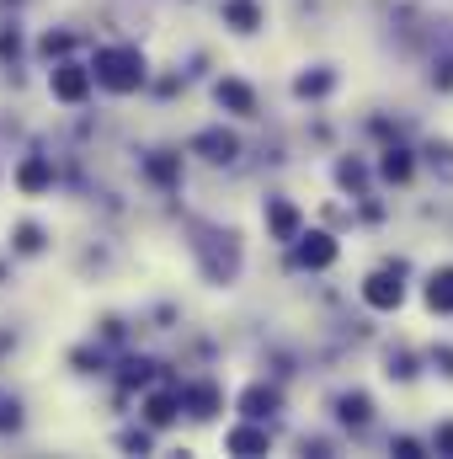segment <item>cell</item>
<instances>
[{
    "label": "cell",
    "mask_w": 453,
    "mask_h": 459,
    "mask_svg": "<svg viewBox=\"0 0 453 459\" xmlns=\"http://www.w3.org/2000/svg\"><path fill=\"white\" fill-rule=\"evenodd\" d=\"M427 305L443 310V316H453V267L432 273V283H427Z\"/></svg>",
    "instance_id": "11"
},
{
    "label": "cell",
    "mask_w": 453,
    "mask_h": 459,
    "mask_svg": "<svg viewBox=\"0 0 453 459\" xmlns=\"http://www.w3.org/2000/svg\"><path fill=\"white\" fill-rule=\"evenodd\" d=\"M16 187H21V193H43V187H54V166H48L43 155L21 160V171H16Z\"/></svg>",
    "instance_id": "7"
},
{
    "label": "cell",
    "mask_w": 453,
    "mask_h": 459,
    "mask_svg": "<svg viewBox=\"0 0 453 459\" xmlns=\"http://www.w3.org/2000/svg\"><path fill=\"white\" fill-rule=\"evenodd\" d=\"M16 251H43V230L38 225H16Z\"/></svg>",
    "instance_id": "19"
},
{
    "label": "cell",
    "mask_w": 453,
    "mask_h": 459,
    "mask_svg": "<svg viewBox=\"0 0 453 459\" xmlns=\"http://www.w3.org/2000/svg\"><path fill=\"white\" fill-rule=\"evenodd\" d=\"M219 108H229V113H240V117H251L256 113V97H251V86L245 81H219Z\"/></svg>",
    "instance_id": "8"
},
{
    "label": "cell",
    "mask_w": 453,
    "mask_h": 459,
    "mask_svg": "<svg viewBox=\"0 0 453 459\" xmlns=\"http://www.w3.org/2000/svg\"><path fill=\"white\" fill-rule=\"evenodd\" d=\"M192 150H198V155H209V160H235V150H240V144H235V134H225V128H203V134L192 139Z\"/></svg>",
    "instance_id": "6"
},
{
    "label": "cell",
    "mask_w": 453,
    "mask_h": 459,
    "mask_svg": "<svg viewBox=\"0 0 453 459\" xmlns=\"http://www.w3.org/2000/svg\"><path fill=\"white\" fill-rule=\"evenodd\" d=\"M363 299H368L373 310H395V305L406 299V283H400V273H373V278L363 283Z\"/></svg>",
    "instance_id": "2"
},
{
    "label": "cell",
    "mask_w": 453,
    "mask_h": 459,
    "mask_svg": "<svg viewBox=\"0 0 453 459\" xmlns=\"http://www.w3.org/2000/svg\"><path fill=\"white\" fill-rule=\"evenodd\" d=\"M368 411H373V406H368V395H346V401H341V422H352V428H363V422H368Z\"/></svg>",
    "instance_id": "15"
},
{
    "label": "cell",
    "mask_w": 453,
    "mask_h": 459,
    "mask_svg": "<svg viewBox=\"0 0 453 459\" xmlns=\"http://www.w3.org/2000/svg\"><path fill=\"white\" fill-rule=\"evenodd\" d=\"M379 171H384V182H411V155L395 144V150H384V166Z\"/></svg>",
    "instance_id": "13"
},
{
    "label": "cell",
    "mask_w": 453,
    "mask_h": 459,
    "mask_svg": "<svg viewBox=\"0 0 453 459\" xmlns=\"http://www.w3.org/2000/svg\"><path fill=\"white\" fill-rule=\"evenodd\" d=\"M438 449H443V455H453V422H443V428H438Z\"/></svg>",
    "instance_id": "24"
},
{
    "label": "cell",
    "mask_w": 453,
    "mask_h": 459,
    "mask_svg": "<svg viewBox=\"0 0 453 459\" xmlns=\"http://www.w3.org/2000/svg\"><path fill=\"white\" fill-rule=\"evenodd\" d=\"M294 240H299V262H304V267H331V262H337V240H331V235L315 230V235H294Z\"/></svg>",
    "instance_id": "4"
},
{
    "label": "cell",
    "mask_w": 453,
    "mask_h": 459,
    "mask_svg": "<svg viewBox=\"0 0 453 459\" xmlns=\"http://www.w3.org/2000/svg\"><path fill=\"white\" fill-rule=\"evenodd\" d=\"M86 91H91V70H81V65H59L54 70V97L59 102H86Z\"/></svg>",
    "instance_id": "3"
},
{
    "label": "cell",
    "mask_w": 453,
    "mask_h": 459,
    "mask_svg": "<svg viewBox=\"0 0 453 459\" xmlns=\"http://www.w3.org/2000/svg\"><path fill=\"white\" fill-rule=\"evenodd\" d=\"M187 401H192V417H214V406H219V395H214L209 385H198V390H192Z\"/></svg>",
    "instance_id": "17"
},
{
    "label": "cell",
    "mask_w": 453,
    "mask_h": 459,
    "mask_svg": "<svg viewBox=\"0 0 453 459\" xmlns=\"http://www.w3.org/2000/svg\"><path fill=\"white\" fill-rule=\"evenodd\" d=\"M294 91H299V97H326V91H331V75H299Z\"/></svg>",
    "instance_id": "18"
},
{
    "label": "cell",
    "mask_w": 453,
    "mask_h": 459,
    "mask_svg": "<svg viewBox=\"0 0 453 459\" xmlns=\"http://www.w3.org/2000/svg\"><path fill=\"white\" fill-rule=\"evenodd\" d=\"M225 16L240 27V32H256V22H261V16H256V0H229Z\"/></svg>",
    "instance_id": "14"
},
{
    "label": "cell",
    "mask_w": 453,
    "mask_h": 459,
    "mask_svg": "<svg viewBox=\"0 0 453 459\" xmlns=\"http://www.w3.org/2000/svg\"><path fill=\"white\" fill-rule=\"evenodd\" d=\"M144 417H150V428H166V422H176V395H171V390L150 395V401H144Z\"/></svg>",
    "instance_id": "12"
},
{
    "label": "cell",
    "mask_w": 453,
    "mask_h": 459,
    "mask_svg": "<svg viewBox=\"0 0 453 459\" xmlns=\"http://www.w3.org/2000/svg\"><path fill=\"white\" fill-rule=\"evenodd\" d=\"M267 225H272L278 240H294L299 235V209L294 204H267Z\"/></svg>",
    "instance_id": "10"
},
{
    "label": "cell",
    "mask_w": 453,
    "mask_h": 459,
    "mask_svg": "<svg viewBox=\"0 0 453 459\" xmlns=\"http://www.w3.org/2000/svg\"><path fill=\"white\" fill-rule=\"evenodd\" d=\"M150 374H155V363H144V358H133V363L123 368V379H128V385H144Z\"/></svg>",
    "instance_id": "20"
},
{
    "label": "cell",
    "mask_w": 453,
    "mask_h": 459,
    "mask_svg": "<svg viewBox=\"0 0 453 459\" xmlns=\"http://www.w3.org/2000/svg\"><path fill=\"white\" fill-rule=\"evenodd\" d=\"M341 187H363V166H357V160H341Z\"/></svg>",
    "instance_id": "21"
},
{
    "label": "cell",
    "mask_w": 453,
    "mask_h": 459,
    "mask_svg": "<svg viewBox=\"0 0 453 459\" xmlns=\"http://www.w3.org/2000/svg\"><path fill=\"white\" fill-rule=\"evenodd\" d=\"M225 449H229V455H267V449H272V433L245 422V428H235V433L225 438Z\"/></svg>",
    "instance_id": "5"
},
{
    "label": "cell",
    "mask_w": 453,
    "mask_h": 459,
    "mask_svg": "<svg viewBox=\"0 0 453 459\" xmlns=\"http://www.w3.org/2000/svg\"><path fill=\"white\" fill-rule=\"evenodd\" d=\"M395 455L400 459H422V444H416V438H395Z\"/></svg>",
    "instance_id": "22"
},
{
    "label": "cell",
    "mask_w": 453,
    "mask_h": 459,
    "mask_svg": "<svg viewBox=\"0 0 453 459\" xmlns=\"http://www.w3.org/2000/svg\"><path fill=\"white\" fill-rule=\"evenodd\" d=\"M64 48H70V38H64V32H48V38H43V54H64Z\"/></svg>",
    "instance_id": "23"
},
{
    "label": "cell",
    "mask_w": 453,
    "mask_h": 459,
    "mask_svg": "<svg viewBox=\"0 0 453 459\" xmlns=\"http://www.w3.org/2000/svg\"><path fill=\"white\" fill-rule=\"evenodd\" d=\"M97 81L117 91V97H128V91H139L144 86V54L139 48H102L97 54Z\"/></svg>",
    "instance_id": "1"
},
{
    "label": "cell",
    "mask_w": 453,
    "mask_h": 459,
    "mask_svg": "<svg viewBox=\"0 0 453 459\" xmlns=\"http://www.w3.org/2000/svg\"><path fill=\"white\" fill-rule=\"evenodd\" d=\"M240 411H245L251 422H261V417H272V411H278V390H267V385H251V390L240 395Z\"/></svg>",
    "instance_id": "9"
},
{
    "label": "cell",
    "mask_w": 453,
    "mask_h": 459,
    "mask_svg": "<svg viewBox=\"0 0 453 459\" xmlns=\"http://www.w3.org/2000/svg\"><path fill=\"white\" fill-rule=\"evenodd\" d=\"M438 363H443V374H453V347H438Z\"/></svg>",
    "instance_id": "25"
},
{
    "label": "cell",
    "mask_w": 453,
    "mask_h": 459,
    "mask_svg": "<svg viewBox=\"0 0 453 459\" xmlns=\"http://www.w3.org/2000/svg\"><path fill=\"white\" fill-rule=\"evenodd\" d=\"M176 171H182V166H176V155H155V160H150V177H155V182H166V187L176 182Z\"/></svg>",
    "instance_id": "16"
}]
</instances>
